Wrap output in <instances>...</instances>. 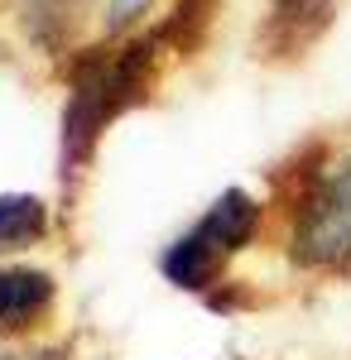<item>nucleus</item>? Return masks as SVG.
<instances>
[{
	"label": "nucleus",
	"instance_id": "obj_1",
	"mask_svg": "<svg viewBox=\"0 0 351 360\" xmlns=\"http://www.w3.org/2000/svg\"><path fill=\"white\" fill-rule=\"evenodd\" d=\"M270 236L298 278H351V130L303 139L270 168Z\"/></svg>",
	"mask_w": 351,
	"mask_h": 360
},
{
	"label": "nucleus",
	"instance_id": "obj_2",
	"mask_svg": "<svg viewBox=\"0 0 351 360\" xmlns=\"http://www.w3.org/2000/svg\"><path fill=\"white\" fill-rule=\"evenodd\" d=\"M173 63L164 58L149 29L125 39H92L78 53L58 63L63 77V111H58V183L73 197L87 168L97 164V149L116 120L144 111Z\"/></svg>",
	"mask_w": 351,
	"mask_h": 360
},
{
	"label": "nucleus",
	"instance_id": "obj_3",
	"mask_svg": "<svg viewBox=\"0 0 351 360\" xmlns=\"http://www.w3.org/2000/svg\"><path fill=\"white\" fill-rule=\"evenodd\" d=\"M342 15V0H265L250 34V53L265 68H298Z\"/></svg>",
	"mask_w": 351,
	"mask_h": 360
},
{
	"label": "nucleus",
	"instance_id": "obj_4",
	"mask_svg": "<svg viewBox=\"0 0 351 360\" xmlns=\"http://www.w3.org/2000/svg\"><path fill=\"white\" fill-rule=\"evenodd\" d=\"M183 231L231 269L241 255H250L255 245L270 240V202L236 183V188H221V193L197 212V221H188Z\"/></svg>",
	"mask_w": 351,
	"mask_h": 360
},
{
	"label": "nucleus",
	"instance_id": "obj_5",
	"mask_svg": "<svg viewBox=\"0 0 351 360\" xmlns=\"http://www.w3.org/2000/svg\"><path fill=\"white\" fill-rule=\"evenodd\" d=\"M58 312V278L44 264L5 259L0 264V336L29 341L39 336Z\"/></svg>",
	"mask_w": 351,
	"mask_h": 360
},
{
	"label": "nucleus",
	"instance_id": "obj_6",
	"mask_svg": "<svg viewBox=\"0 0 351 360\" xmlns=\"http://www.w3.org/2000/svg\"><path fill=\"white\" fill-rule=\"evenodd\" d=\"M101 0H25L20 5V29H25L29 49L44 58L63 63L68 53H78L87 39V25L97 20Z\"/></svg>",
	"mask_w": 351,
	"mask_h": 360
},
{
	"label": "nucleus",
	"instance_id": "obj_7",
	"mask_svg": "<svg viewBox=\"0 0 351 360\" xmlns=\"http://www.w3.org/2000/svg\"><path fill=\"white\" fill-rule=\"evenodd\" d=\"M216 25H221V0H168L159 20L149 25V34L168 63H192L207 53V44L216 39Z\"/></svg>",
	"mask_w": 351,
	"mask_h": 360
},
{
	"label": "nucleus",
	"instance_id": "obj_8",
	"mask_svg": "<svg viewBox=\"0 0 351 360\" xmlns=\"http://www.w3.org/2000/svg\"><path fill=\"white\" fill-rule=\"evenodd\" d=\"M54 236V207L39 193H0V259L39 250Z\"/></svg>",
	"mask_w": 351,
	"mask_h": 360
},
{
	"label": "nucleus",
	"instance_id": "obj_9",
	"mask_svg": "<svg viewBox=\"0 0 351 360\" xmlns=\"http://www.w3.org/2000/svg\"><path fill=\"white\" fill-rule=\"evenodd\" d=\"M159 20V0H101L97 10V39H125Z\"/></svg>",
	"mask_w": 351,
	"mask_h": 360
},
{
	"label": "nucleus",
	"instance_id": "obj_10",
	"mask_svg": "<svg viewBox=\"0 0 351 360\" xmlns=\"http://www.w3.org/2000/svg\"><path fill=\"white\" fill-rule=\"evenodd\" d=\"M0 360H68V346H5Z\"/></svg>",
	"mask_w": 351,
	"mask_h": 360
},
{
	"label": "nucleus",
	"instance_id": "obj_11",
	"mask_svg": "<svg viewBox=\"0 0 351 360\" xmlns=\"http://www.w3.org/2000/svg\"><path fill=\"white\" fill-rule=\"evenodd\" d=\"M0 58H5V49H0Z\"/></svg>",
	"mask_w": 351,
	"mask_h": 360
},
{
	"label": "nucleus",
	"instance_id": "obj_12",
	"mask_svg": "<svg viewBox=\"0 0 351 360\" xmlns=\"http://www.w3.org/2000/svg\"><path fill=\"white\" fill-rule=\"evenodd\" d=\"M347 283H351V278H347Z\"/></svg>",
	"mask_w": 351,
	"mask_h": 360
}]
</instances>
